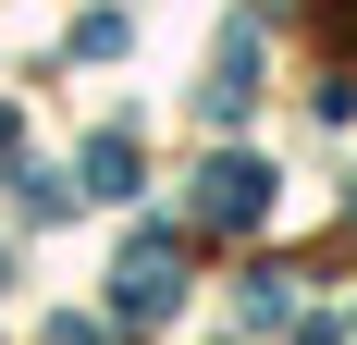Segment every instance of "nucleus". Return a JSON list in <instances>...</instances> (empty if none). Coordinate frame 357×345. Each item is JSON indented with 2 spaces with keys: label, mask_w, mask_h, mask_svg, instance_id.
<instances>
[{
  "label": "nucleus",
  "mask_w": 357,
  "mask_h": 345,
  "mask_svg": "<svg viewBox=\"0 0 357 345\" xmlns=\"http://www.w3.org/2000/svg\"><path fill=\"white\" fill-rule=\"evenodd\" d=\"M173 296H185V235H160V222H148V235L123 247V272H111V309H123V321H160Z\"/></svg>",
  "instance_id": "nucleus-1"
},
{
  "label": "nucleus",
  "mask_w": 357,
  "mask_h": 345,
  "mask_svg": "<svg viewBox=\"0 0 357 345\" xmlns=\"http://www.w3.org/2000/svg\"><path fill=\"white\" fill-rule=\"evenodd\" d=\"M259 210H271V172L222 148V161L197 172V222H222V235H234V222H259Z\"/></svg>",
  "instance_id": "nucleus-2"
},
{
  "label": "nucleus",
  "mask_w": 357,
  "mask_h": 345,
  "mask_svg": "<svg viewBox=\"0 0 357 345\" xmlns=\"http://www.w3.org/2000/svg\"><path fill=\"white\" fill-rule=\"evenodd\" d=\"M197 99H210V124H234V111L259 99V13H234V25H222V62H210V87H197Z\"/></svg>",
  "instance_id": "nucleus-3"
},
{
  "label": "nucleus",
  "mask_w": 357,
  "mask_h": 345,
  "mask_svg": "<svg viewBox=\"0 0 357 345\" xmlns=\"http://www.w3.org/2000/svg\"><path fill=\"white\" fill-rule=\"evenodd\" d=\"M86 185H74V198H136V136H86Z\"/></svg>",
  "instance_id": "nucleus-4"
},
{
  "label": "nucleus",
  "mask_w": 357,
  "mask_h": 345,
  "mask_svg": "<svg viewBox=\"0 0 357 345\" xmlns=\"http://www.w3.org/2000/svg\"><path fill=\"white\" fill-rule=\"evenodd\" d=\"M0 172H13V111H0Z\"/></svg>",
  "instance_id": "nucleus-5"
},
{
  "label": "nucleus",
  "mask_w": 357,
  "mask_h": 345,
  "mask_svg": "<svg viewBox=\"0 0 357 345\" xmlns=\"http://www.w3.org/2000/svg\"><path fill=\"white\" fill-rule=\"evenodd\" d=\"M308 345H333V333H308Z\"/></svg>",
  "instance_id": "nucleus-6"
}]
</instances>
